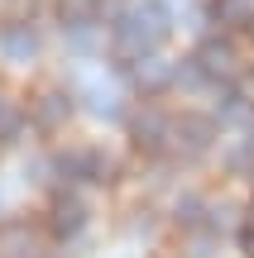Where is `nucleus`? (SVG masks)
I'll use <instances>...</instances> for the list:
<instances>
[{
    "label": "nucleus",
    "instance_id": "obj_1",
    "mask_svg": "<svg viewBox=\"0 0 254 258\" xmlns=\"http://www.w3.org/2000/svg\"><path fill=\"white\" fill-rule=\"evenodd\" d=\"M168 24L173 19H168V10H163V0H139V5L115 24V53H120L125 62L154 57V48L168 38Z\"/></svg>",
    "mask_w": 254,
    "mask_h": 258
},
{
    "label": "nucleus",
    "instance_id": "obj_2",
    "mask_svg": "<svg viewBox=\"0 0 254 258\" xmlns=\"http://www.w3.org/2000/svg\"><path fill=\"white\" fill-rule=\"evenodd\" d=\"M168 139H173V148H178L182 158H201L211 148V139H216V124H211L207 115H182V120H173Z\"/></svg>",
    "mask_w": 254,
    "mask_h": 258
},
{
    "label": "nucleus",
    "instance_id": "obj_3",
    "mask_svg": "<svg viewBox=\"0 0 254 258\" xmlns=\"http://www.w3.org/2000/svg\"><path fill=\"white\" fill-rule=\"evenodd\" d=\"M67 115H72V96H63V91H43V96L34 101V124L43 129V134L63 129Z\"/></svg>",
    "mask_w": 254,
    "mask_h": 258
},
{
    "label": "nucleus",
    "instance_id": "obj_4",
    "mask_svg": "<svg viewBox=\"0 0 254 258\" xmlns=\"http://www.w3.org/2000/svg\"><path fill=\"white\" fill-rule=\"evenodd\" d=\"M197 67L207 77H230L235 72V48H230V38H207V43L197 48Z\"/></svg>",
    "mask_w": 254,
    "mask_h": 258
},
{
    "label": "nucleus",
    "instance_id": "obj_5",
    "mask_svg": "<svg viewBox=\"0 0 254 258\" xmlns=\"http://www.w3.org/2000/svg\"><path fill=\"white\" fill-rule=\"evenodd\" d=\"M168 129H173V120H163V110H154V105H149V110L134 115V144L154 153V148L168 144Z\"/></svg>",
    "mask_w": 254,
    "mask_h": 258
},
{
    "label": "nucleus",
    "instance_id": "obj_6",
    "mask_svg": "<svg viewBox=\"0 0 254 258\" xmlns=\"http://www.w3.org/2000/svg\"><path fill=\"white\" fill-rule=\"evenodd\" d=\"M0 53H5L10 62H29V57L38 53V34L29 24H5L0 29Z\"/></svg>",
    "mask_w": 254,
    "mask_h": 258
},
{
    "label": "nucleus",
    "instance_id": "obj_7",
    "mask_svg": "<svg viewBox=\"0 0 254 258\" xmlns=\"http://www.w3.org/2000/svg\"><path fill=\"white\" fill-rule=\"evenodd\" d=\"M82 225H86V206L77 201V196H58L53 201V234L58 239H72Z\"/></svg>",
    "mask_w": 254,
    "mask_h": 258
},
{
    "label": "nucleus",
    "instance_id": "obj_8",
    "mask_svg": "<svg viewBox=\"0 0 254 258\" xmlns=\"http://www.w3.org/2000/svg\"><path fill=\"white\" fill-rule=\"evenodd\" d=\"M96 10H101L96 0H58V15H63L67 29H91Z\"/></svg>",
    "mask_w": 254,
    "mask_h": 258
},
{
    "label": "nucleus",
    "instance_id": "obj_9",
    "mask_svg": "<svg viewBox=\"0 0 254 258\" xmlns=\"http://www.w3.org/2000/svg\"><path fill=\"white\" fill-rule=\"evenodd\" d=\"M24 124H29V115L19 110L15 101H0V144H15V139L24 134Z\"/></svg>",
    "mask_w": 254,
    "mask_h": 258
},
{
    "label": "nucleus",
    "instance_id": "obj_10",
    "mask_svg": "<svg viewBox=\"0 0 254 258\" xmlns=\"http://www.w3.org/2000/svg\"><path fill=\"white\" fill-rule=\"evenodd\" d=\"M168 77H173V72H168V62H159V57H144V62H134V82L149 86V91H159Z\"/></svg>",
    "mask_w": 254,
    "mask_h": 258
},
{
    "label": "nucleus",
    "instance_id": "obj_11",
    "mask_svg": "<svg viewBox=\"0 0 254 258\" xmlns=\"http://www.w3.org/2000/svg\"><path fill=\"white\" fill-rule=\"evenodd\" d=\"M201 211H207V201H201V196H182V201H178V225L197 230V225H201Z\"/></svg>",
    "mask_w": 254,
    "mask_h": 258
},
{
    "label": "nucleus",
    "instance_id": "obj_12",
    "mask_svg": "<svg viewBox=\"0 0 254 258\" xmlns=\"http://www.w3.org/2000/svg\"><path fill=\"white\" fill-rule=\"evenodd\" d=\"M249 5L245 0H211V19H226V24H235V19H245Z\"/></svg>",
    "mask_w": 254,
    "mask_h": 258
},
{
    "label": "nucleus",
    "instance_id": "obj_13",
    "mask_svg": "<svg viewBox=\"0 0 254 258\" xmlns=\"http://www.w3.org/2000/svg\"><path fill=\"white\" fill-rule=\"evenodd\" d=\"M216 110H221V120H235V115L245 110V96H240V91H221V105H216Z\"/></svg>",
    "mask_w": 254,
    "mask_h": 258
},
{
    "label": "nucleus",
    "instance_id": "obj_14",
    "mask_svg": "<svg viewBox=\"0 0 254 258\" xmlns=\"http://www.w3.org/2000/svg\"><path fill=\"white\" fill-rule=\"evenodd\" d=\"M91 110H96V115H106V120H115V115H120V105H115V96H111V91H96V96H91Z\"/></svg>",
    "mask_w": 254,
    "mask_h": 258
},
{
    "label": "nucleus",
    "instance_id": "obj_15",
    "mask_svg": "<svg viewBox=\"0 0 254 258\" xmlns=\"http://www.w3.org/2000/svg\"><path fill=\"white\" fill-rule=\"evenodd\" d=\"M187 258H211V230L192 239V253H187Z\"/></svg>",
    "mask_w": 254,
    "mask_h": 258
},
{
    "label": "nucleus",
    "instance_id": "obj_16",
    "mask_svg": "<svg viewBox=\"0 0 254 258\" xmlns=\"http://www.w3.org/2000/svg\"><path fill=\"white\" fill-rule=\"evenodd\" d=\"M240 249L254 258V225H245V230H240Z\"/></svg>",
    "mask_w": 254,
    "mask_h": 258
},
{
    "label": "nucleus",
    "instance_id": "obj_17",
    "mask_svg": "<svg viewBox=\"0 0 254 258\" xmlns=\"http://www.w3.org/2000/svg\"><path fill=\"white\" fill-rule=\"evenodd\" d=\"M10 258H38V253H29V249H24V253H10Z\"/></svg>",
    "mask_w": 254,
    "mask_h": 258
},
{
    "label": "nucleus",
    "instance_id": "obj_18",
    "mask_svg": "<svg viewBox=\"0 0 254 258\" xmlns=\"http://www.w3.org/2000/svg\"><path fill=\"white\" fill-rule=\"evenodd\" d=\"M245 5H249V0H245Z\"/></svg>",
    "mask_w": 254,
    "mask_h": 258
}]
</instances>
